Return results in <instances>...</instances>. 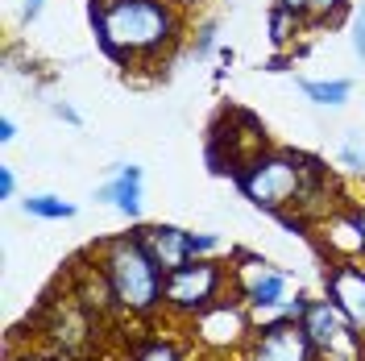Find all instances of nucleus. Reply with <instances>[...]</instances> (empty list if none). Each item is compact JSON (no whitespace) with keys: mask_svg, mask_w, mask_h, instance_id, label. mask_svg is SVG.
I'll return each instance as SVG.
<instances>
[{"mask_svg":"<svg viewBox=\"0 0 365 361\" xmlns=\"http://www.w3.org/2000/svg\"><path fill=\"white\" fill-rule=\"evenodd\" d=\"M91 34L116 67H162L182 42V9L170 0H91Z\"/></svg>","mask_w":365,"mask_h":361,"instance_id":"nucleus-1","label":"nucleus"},{"mask_svg":"<svg viewBox=\"0 0 365 361\" xmlns=\"http://www.w3.org/2000/svg\"><path fill=\"white\" fill-rule=\"evenodd\" d=\"M237 187L241 195L270 212V216H291V212H303V216H328V171L319 166L316 158L307 154H295V150H262L257 158H250L237 175Z\"/></svg>","mask_w":365,"mask_h":361,"instance_id":"nucleus-2","label":"nucleus"},{"mask_svg":"<svg viewBox=\"0 0 365 361\" xmlns=\"http://www.w3.org/2000/svg\"><path fill=\"white\" fill-rule=\"evenodd\" d=\"M96 262L108 274L113 295H116V303H120L125 316L154 320L158 312H166V303H162L166 270L150 258V249L141 245L137 233H120V237L100 241V245H96Z\"/></svg>","mask_w":365,"mask_h":361,"instance_id":"nucleus-3","label":"nucleus"},{"mask_svg":"<svg viewBox=\"0 0 365 361\" xmlns=\"http://www.w3.org/2000/svg\"><path fill=\"white\" fill-rule=\"evenodd\" d=\"M225 295H232V270L216 258H191L179 270H166V283H162V303L179 320L200 316Z\"/></svg>","mask_w":365,"mask_h":361,"instance_id":"nucleus-4","label":"nucleus"},{"mask_svg":"<svg viewBox=\"0 0 365 361\" xmlns=\"http://www.w3.org/2000/svg\"><path fill=\"white\" fill-rule=\"evenodd\" d=\"M100 324H104V320L91 316L88 307L63 287V299H50V303H46L42 340H46V349H54V353H63V357L83 361V357H91V349L100 345Z\"/></svg>","mask_w":365,"mask_h":361,"instance_id":"nucleus-5","label":"nucleus"},{"mask_svg":"<svg viewBox=\"0 0 365 361\" xmlns=\"http://www.w3.org/2000/svg\"><path fill=\"white\" fill-rule=\"evenodd\" d=\"M187 324H191V337L200 340L207 353H216V357H225V353H245V345H250L253 332H257L250 303L237 299V295L216 299L212 307H204L200 316H191Z\"/></svg>","mask_w":365,"mask_h":361,"instance_id":"nucleus-6","label":"nucleus"},{"mask_svg":"<svg viewBox=\"0 0 365 361\" xmlns=\"http://www.w3.org/2000/svg\"><path fill=\"white\" fill-rule=\"evenodd\" d=\"M299 324L307 328L312 345L319 349V361H361L365 337L349 324V316H344L328 295H324V299H307Z\"/></svg>","mask_w":365,"mask_h":361,"instance_id":"nucleus-7","label":"nucleus"},{"mask_svg":"<svg viewBox=\"0 0 365 361\" xmlns=\"http://www.w3.org/2000/svg\"><path fill=\"white\" fill-rule=\"evenodd\" d=\"M232 295L250 303V312L257 307H270L282 303L291 295V274L270 266L266 258H253V253H237V266H232Z\"/></svg>","mask_w":365,"mask_h":361,"instance_id":"nucleus-8","label":"nucleus"},{"mask_svg":"<svg viewBox=\"0 0 365 361\" xmlns=\"http://www.w3.org/2000/svg\"><path fill=\"white\" fill-rule=\"evenodd\" d=\"M241 361H319V349L299 320H282V324H262L245 345Z\"/></svg>","mask_w":365,"mask_h":361,"instance_id":"nucleus-9","label":"nucleus"},{"mask_svg":"<svg viewBox=\"0 0 365 361\" xmlns=\"http://www.w3.org/2000/svg\"><path fill=\"white\" fill-rule=\"evenodd\" d=\"M324 295L341 307L349 324L365 337V266L353 258H336L324 270Z\"/></svg>","mask_w":365,"mask_h":361,"instance_id":"nucleus-10","label":"nucleus"},{"mask_svg":"<svg viewBox=\"0 0 365 361\" xmlns=\"http://www.w3.org/2000/svg\"><path fill=\"white\" fill-rule=\"evenodd\" d=\"M137 237H141V245L150 249V258L162 270H179V266H187L195 258L191 253V233L179 225H141Z\"/></svg>","mask_w":365,"mask_h":361,"instance_id":"nucleus-11","label":"nucleus"},{"mask_svg":"<svg viewBox=\"0 0 365 361\" xmlns=\"http://www.w3.org/2000/svg\"><path fill=\"white\" fill-rule=\"evenodd\" d=\"M96 200L113 203L120 216L137 220V216H141V166H133V162H116L113 171H108V179L96 187Z\"/></svg>","mask_w":365,"mask_h":361,"instance_id":"nucleus-12","label":"nucleus"},{"mask_svg":"<svg viewBox=\"0 0 365 361\" xmlns=\"http://www.w3.org/2000/svg\"><path fill=\"white\" fill-rule=\"evenodd\" d=\"M299 91L316 108H341L353 96V79H299Z\"/></svg>","mask_w":365,"mask_h":361,"instance_id":"nucleus-13","label":"nucleus"},{"mask_svg":"<svg viewBox=\"0 0 365 361\" xmlns=\"http://www.w3.org/2000/svg\"><path fill=\"white\" fill-rule=\"evenodd\" d=\"M125 361H187V353L179 349V340H170V337H145L129 349Z\"/></svg>","mask_w":365,"mask_h":361,"instance_id":"nucleus-14","label":"nucleus"},{"mask_svg":"<svg viewBox=\"0 0 365 361\" xmlns=\"http://www.w3.org/2000/svg\"><path fill=\"white\" fill-rule=\"evenodd\" d=\"M21 208H25V216H38V220H71L75 216V203H67V200H58V195H25L21 200Z\"/></svg>","mask_w":365,"mask_h":361,"instance_id":"nucleus-15","label":"nucleus"},{"mask_svg":"<svg viewBox=\"0 0 365 361\" xmlns=\"http://www.w3.org/2000/svg\"><path fill=\"white\" fill-rule=\"evenodd\" d=\"M307 25V17H299V13H287V9H270V42L278 50H287V46H295L299 29Z\"/></svg>","mask_w":365,"mask_h":361,"instance_id":"nucleus-16","label":"nucleus"},{"mask_svg":"<svg viewBox=\"0 0 365 361\" xmlns=\"http://www.w3.org/2000/svg\"><path fill=\"white\" fill-rule=\"evenodd\" d=\"M349 13V0H307V25H336Z\"/></svg>","mask_w":365,"mask_h":361,"instance_id":"nucleus-17","label":"nucleus"},{"mask_svg":"<svg viewBox=\"0 0 365 361\" xmlns=\"http://www.w3.org/2000/svg\"><path fill=\"white\" fill-rule=\"evenodd\" d=\"M216 42H220V25H216V21H200V25H195L191 54H195V59H212V54H216Z\"/></svg>","mask_w":365,"mask_h":361,"instance_id":"nucleus-18","label":"nucleus"},{"mask_svg":"<svg viewBox=\"0 0 365 361\" xmlns=\"http://www.w3.org/2000/svg\"><path fill=\"white\" fill-rule=\"evenodd\" d=\"M349 42H353V54H357V63L365 67V4L353 13V21H349Z\"/></svg>","mask_w":365,"mask_h":361,"instance_id":"nucleus-19","label":"nucleus"},{"mask_svg":"<svg viewBox=\"0 0 365 361\" xmlns=\"http://www.w3.org/2000/svg\"><path fill=\"white\" fill-rule=\"evenodd\" d=\"M225 241L216 237V233H191V253L195 258H212V253H220Z\"/></svg>","mask_w":365,"mask_h":361,"instance_id":"nucleus-20","label":"nucleus"},{"mask_svg":"<svg viewBox=\"0 0 365 361\" xmlns=\"http://www.w3.org/2000/svg\"><path fill=\"white\" fill-rule=\"evenodd\" d=\"M336 158H341V166H349V171H361V166H365V150L357 146V141H344Z\"/></svg>","mask_w":365,"mask_h":361,"instance_id":"nucleus-21","label":"nucleus"},{"mask_svg":"<svg viewBox=\"0 0 365 361\" xmlns=\"http://www.w3.org/2000/svg\"><path fill=\"white\" fill-rule=\"evenodd\" d=\"M50 113L58 116V121H67V125H83V116L75 113V108H71L67 100H54V104H50Z\"/></svg>","mask_w":365,"mask_h":361,"instance_id":"nucleus-22","label":"nucleus"},{"mask_svg":"<svg viewBox=\"0 0 365 361\" xmlns=\"http://www.w3.org/2000/svg\"><path fill=\"white\" fill-rule=\"evenodd\" d=\"M13 191H17V175H13V166H0V195L13 200Z\"/></svg>","mask_w":365,"mask_h":361,"instance_id":"nucleus-23","label":"nucleus"},{"mask_svg":"<svg viewBox=\"0 0 365 361\" xmlns=\"http://www.w3.org/2000/svg\"><path fill=\"white\" fill-rule=\"evenodd\" d=\"M9 361H71V357L54 353V349H38V353H21V357H9Z\"/></svg>","mask_w":365,"mask_h":361,"instance_id":"nucleus-24","label":"nucleus"},{"mask_svg":"<svg viewBox=\"0 0 365 361\" xmlns=\"http://www.w3.org/2000/svg\"><path fill=\"white\" fill-rule=\"evenodd\" d=\"M42 4H46V0H21V21L25 25L38 21V17H42Z\"/></svg>","mask_w":365,"mask_h":361,"instance_id":"nucleus-25","label":"nucleus"},{"mask_svg":"<svg viewBox=\"0 0 365 361\" xmlns=\"http://www.w3.org/2000/svg\"><path fill=\"white\" fill-rule=\"evenodd\" d=\"M274 9H287V13H299V17H307V0H274Z\"/></svg>","mask_w":365,"mask_h":361,"instance_id":"nucleus-26","label":"nucleus"},{"mask_svg":"<svg viewBox=\"0 0 365 361\" xmlns=\"http://www.w3.org/2000/svg\"><path fill=\"white\" fill-rule=\"evenodd\" d=\"M13 137H17V125H13V121H9V116H4V121H0V141H4V146H9V141H13Z\"/></svg>","mask_w":365,"mask_h":361,"instance_id":"nucleus-27","label":"nucleus"},{"mask_svg":"<svg viewBox=\"0 0 365 361\" xmlns=\"http://www.w3.org/2000/svg\"><path fill=\"white\" fill-rule=\"evenodd\" d=\"M353 216H357V228H361V249H365V208H353Z\"/></svg>","mask_w":365,"mask_h":361,"instance_id":"nucleus-28","label":"nucleus"},{"mask_svg":"<svg viewBox=\"0 0 365 361\" xmlns=\"http://www.w3.org/2000/svg\"><path fill=\"white\" fill-rule=\"evenodd\" d=\"M170 4H179V9H195L200 0H170Z\"/></svg>","mask_w":365,"mask_h":361,"instance_id":"nucleus-29","label":"nucleus"}]
</instances>
